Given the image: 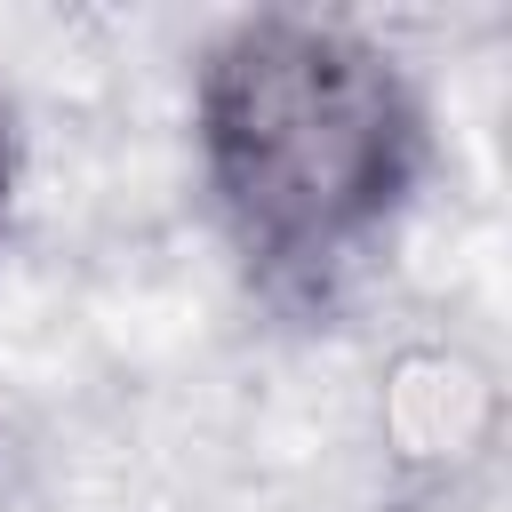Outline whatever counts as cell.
I'll return each mask as SVG.
<instances>
[{
	"instance_id": "7a4b0ae2",
	"label": "cell",
	"mask_w": 512,
	"mask_h": 512,
	"mask_svg": "<svg viewBox=\"0 0 512 512\" xmlns=\"http://www.w3.org/2000/svg\"><path fill=\"white\" fill-rule=\"evenodd\" d=\"M8 184H16V120H8V96H0V216H8Z\"/></svg>"
},
{
	"instance_id": "6da1fadb",
	"label": "cell",
	"mask_w": 512,
	"mask_h": 512,
	"mask_svg": "<svg viewBox=\"0 0 512 512\" xmlns=\"http://www.w3.org/2000/svg\"><path fill=\"white\" fill-rule=\"evenodd\" d=\"M192 144L224 240L264 296H336L408 216L432 128L384 40L344 16H232L192 80Z\"/></svg>"
}]
</instances>
